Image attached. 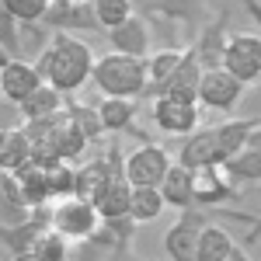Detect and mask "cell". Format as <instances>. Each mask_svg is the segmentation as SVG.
<instances>
[{
	"label": "cell",
	"instance_id": "6da1fadb",
	"mask_svg": "<svg viewBox=\"0 0 261 261\" xmlns=\"http://www.w3.org/2000/svg\"><path fill=\"white\" fill-rule=\"evenodd\" d=\"M32 66H35V73L42 77L45 87H53L60 94H70V91H77V87H84V84L91 81L94 53L77 35H60L56 32L53 39L45 42L42 56Z\"/></svg>",
	"mask_w": 261,
	"mask_h": 261
},
{
	"label": "cell",
	"instance_id": "7a4b0ae2",
	"mask_svg": "<svg viewBox=\"0 0 261 261\" xmlns=\"http://www.w3.org/2000/svg\"><path fill=\"white\" fill-rule=\"evenodd\" d=\"M91 81L105 98H122V101H136L146 91V60H133V56H119L108 53L94 60Z\"/></svg>",
	"mask_w": 261,
	"mask_h": 261
},
{
	"label": "cell",
	"instance_id": "3957f363",
	"mask_svg": "<svg viewBox=\"0 0 261 261\" xmlns=\"http://www.w3.org/2000/svg\"><path fill=\"white\" fill-rule=\"evenodd\" d=\"M98 213L87 199H63L49 209V230H56L63 241H87L98 233Z\"/></svg>",
	"mask_w": 261,
	"mask_h": 261
},
{
	"label": "cell",
	"instance_id": "277c9868",
	"mask_svg": "<svg viewBox=\"0 0 261 261\" xmlns=\"http://www.w3.org/2000/svg\"><path fill=\"white\" fill-rule=\"evenodd\" d=\"M223 70L241 84L261 81V35H251V32L230 35L223 49Z\"/></svg>",
	"mask_w": 261,
	"mask_h": 261
},
{
	"label": "cell",
	"instance_id": "5b68a950",
	"mask_svg": "<svg viewBox=\"0 0 261 261\" xmlns=\"http://www.w3.org/2000/svg\"><path fill=\"white\" fill-rule=\"evenodd\" d=\"M171 157H167V150L157 146V143H146L140 146L136 153H129L125 164H122V174L129 181V188H161L164 174L171 171Z\"/></svg>",
	"mask_w": 261,
	"mask_h": 261
},
{
	"label": "cell",
	"instance_id": "8992f818",
	"mask_svg": "<svg viewBox=\"0 0 261 261\" xmlns=\"http://www.w3.org/2000/svg\"><path fill=\"white\" fill-rule=\"evenodd\" d=\"M153 125L167 133V136H192L199 129V101H188V98H157L153 108Z\"/></svg>",
	"mask_w": 261,
	"mask_h": 261
},
{
	"label": "cell",
	"instance_id": "52a82bcc",
	"mask_svg": "<svg viewBox=\"0 0 261 261\" xmlns=\"http://www.w3.org/2000/svg\"><path fill=\"white\" fill-rule=\"evenodd\" d=\"M42 24L56 28L60 35H73V32H101L98 18H94V4L87 0H49V11Z\"/></svg>",
	"mask_w": 261,
	"mask_h": 261
},
{
	"label": "cell",
	"instance_id": "ba28073f",
	"mask_svg": "<svg viewBox=\"0 0 261 261\" xmlns=\"http://www.w3.org/2000/svg\"><path fill=\"white\" fill-rule=\"evenodd\" d=\"M205 213H199L195 205L185 209L178 216V223L164 233V251L171 261H195V244H199V233L205 226Z\"/></svg>",
	"mask_w": 261,
	"mask_h": 261
},
{
	"label": "cell",
	"instance_id": "9c48e42d",
	"mask_svg": "<svg viewBox=\"0 0 261 261\" xmlns=\"http://www.w3.org/2000/svg\"><path fill=\"white\" fill-rule=\"evenodd\" d=\"M199 105L216 108V112H233L244 98V84L233 81L226 70H205L199 81Z\"/></svg>",
	"mask_w": 261,
	"mask_h": 261
},
{
	"label": "cell",
	"instance_id": "30bf717a",
	"mask_svg": "<svg viewBox=\"0 0 261 261\" xmlns=\"http://www.w3.org/2000/svg\"><path fill=\"white\" fill-rule=\"evenodd\" d=\"M178 164L185 171H192V174L209 171V167H223L226 161H223V150H220V143H216V129H199V133H192L188 140L181 143Z\"/></svg>",
	"mask_w": 261,
	"mask_h": 261
},
{
	"label": "cell",
	"instance_id": "8fae6325",
	"mask_svg": "<svg viewBox=\"0 0 261 261\" xmlns=\"http://www.w3.org/2000/svg\"><path fill=\"white\" fill-rule=\"evenodd\" d=\"M42 87V77L35 73V66L28 60H11L4 70H0V98L7 105H24L35 91Z\"/></svg>",
	"mask_w": 261,
	"mask_h": 261
},
{
	"label": "cell",
	"instance_id": "7c38bea8",
	"mask_svg": "<svg viewBox=\"0 0 261 261\" xmlns=\"http://www.w3.org/2000/svg\"><path fill=\"white\" fill-rule=\"evenodd\" d=\"M241 192L244 188H237V181L230 178L223 167H209V171L195 174V205L216 209V205H226V202L241 199Z\"/></svg>",
	"mask_w": 261,
	"mask_h": 261
},
{
	"label": "cell",
	"instance_id": "4fadbf2b",
	"mask_svg": "<svg viewBox=\"0 0 261 261\" xmlns=\"http://www.w3.org/2000/svg\"><path fill=\"white\" fill-rule=\"evenodd\" d=\"M226 18H230V7H223V18H213L202 35L195 39V60H199L202 70H223V49H226Z\"/></svg>",
	"mask_w": 261,
	"mask_h": 261
},
{
	"label": "cell",
	"instance_id": "5bb4252c",
	"mask_svg": "<svg viewBox=\"0 0 261 261\" xmlns=\"http://www.w3.org/2000/svg\"><path fill=\"white\" fill-rule=\"evenodd\" d=\"M129 181H125V174H119V178L105 181L98 192H94V199H91V205H94V213H98L101 223H115V220H125L129 216Z\"/></svg>",
	"mask_w": 261,
	"mask_h": 261
},
{
	"label": "cell",
	"instance_id": "9a60e30c",
	"mask_svg": "<svg viewBox=\"0 0 261 261\" xmlns=\"http://www.w3.org/2000/svg\"><path fill=\"white\" fill-rule=\"evenodd\" d=\"M108 42H112V49L119 56H133V60H146L150 56V28H146V21L140 14H133L125 24L108 32Z\"/></svg>",
	"mask_w": 261,
	"mask_h": 261
},
{
	"label": "cell",
	"instance_id": "2e32d148",
	"mask_svg": "<svg viewBox=\"0 0 261 261\" xmlns=\"http://www.w3.org/2000/svg\"><path fill=\"white\" fill-rule=\"evenodd\" d=\"M202 73H205V70L199 66L195 53L188 49V53L181 56L178 70L171 73V81H167V84L161 87V91H157V98H167V94H171V98H188V101H199L195 94H199V81H202ZM157 98H153V101H157Z\"/></svg>",
	"mask_w": 261,
	"mask_h": 261
},
{
	"label": "cell",
	"instance_id": "e0dca14e",
	"mask_svg": "<svg viewBox=\"0 0 261 261\" xmlns=\"http://www.w3.org/2000/svg\"><path fill=\"white\" fill-rule=\"evenodd\" d=\"M32 161V143L21 125H0V174H18Z\"/></svg>",
	"mask_w": 261,
	"mask_h": 261
},
{
	"label": "cell",
	"instance_id": "ac0fdd59",
	"mask_svg": "<svg viewBox=\"0 0 261 261\" xmlns=\"http://www.w3.org/2000/svg\"><path fill=\"white\" fill-rule=\"evenodd\" d=\"M157 192H161L164 205H178L181 213H185V209L195 205V174L185 171L181 164H171V171L164 174V181H161Z\"/></svg>",
	"mask_w": 261,
	"mask_h": 261
},
{
	"label": "cell",
	"instance_id": "d6986e66",
	"mask_svg": "<svg viewBox=\"0 0 261 261\" xmlns=\"http://www.w3.org/2000/svg\"><path fill=\"white\" fill-rule=\"evenodd\" d=\"M181 56H185L181 49H161V53L146 56V91H143V98H146V101H153V98H157V91L171 81V73L178 70Z\"/></svg>",
	"mask_w": 261,
	"mask_h": 261
},
{
	"label": "cell",
	"instance_id": "ffe728a7",
	"mask_svg": "<svg viewBox=\"0 0 261 261\" xmlns=\"http://www.w3.org/2000/svg\"><path fill=\"white\" fill-rule=\"evenodd\" d=\"M261 125V119H233V122H223V125H213L216 129V143L223 150V161L237 157L244 146H247V136Z\"/></svg>",
	"mask_w": 261,
	"mask_h": 261
},
{
	"label": "cell",
	"instance_id": "44dd1931",
	"mask_svg": "<svg viewBox=\"0 0 261 261\" xmlns=\"http://www.w3.org/2000/svg\"><path fill=\"white\" fill-rule=\"evenodd\" d=\"M233 247H237V244H233V237H230L223 226L205 223L202 233H199V244H195V261H226Z\"/></svg>",
	"mask_w": 261,
	"mask_h": 261
},
{
	"label": "cell",
	"instance_id": "7402d4cb",
	"mask_svg": "<svg viewBox=\"0 0 261 261\" xmlns=\"http://www.w3.org/2000/svg\"><path fill=\"white\" fill-rule=\"evenodd\" d=\"M98 119L105 125V133H129L136 125V101H122V98H105L94 105Z\"/></svg>",
	"mask_w": 261,
	"mask_h": 261
},
{
	"label": "cell",
	"instance_id": "603a6c76",
	"mask_svg": "<svg viewBox=\"0 0 261 261\" xmlns=\"http://www.w3.org/2000/svg\"><path fill=\"white\" fill-rule=\"evenodd\" d=\"M18 115H21L24 122L56 119V115H63V94L42 84V87H39V91H35L28 101H24V105H18Z\"/></svg>",
	"mask_w": 261,
	"mask_h": 261
},
{
	"label": "cell",
	"instance_id": "cb8c5ba5",
	"mask_svg": "<svg viewBox=\"0 0 261 261\" xmlns=\"http://www.w3.org/2000/svg\"><path fill=\"white\" fill-rule=\"evenodd\" d=\"M63 119H66V125H73V129H77L87 143H94V140H101V136H105V125H101L98 108H94V105L70 101V105H63Z\"/></svg>",
	"mask_w": 261,
	"mask_h": 261
},
{
	"label": "cell",
	"instance_id": "d4e9b609",
	"mask_svg": "<svg viewBox=\"0 0 261 261\" xmlns=\"http://www.w3.org/2000/svg\"><path fill=\"white\" fill-rule=\"evenodd\" d=\"M164 213V199L157 188H133L129 192V220L136 223H153Z\"/></svg>",
	"mask_w": 261,
	"mask_h": 261
},
{
	"label": "cell",
	"instance_id": "484cf974",
	"mask_svg": "<svg viewBox=\"0 0 261 261\" xmlns=\"http://www.w3.org/2000/svg\"><path fill=\"white\" fill-rule=\"evenodd\" d=\"M136 14V7L129 0H94V18H98V28L101 32H115L119 24Z\"/></svg>",
	"mask_w": 261,
	"mask_h": 261
},
{
	"label": "cell",
	"instance_id": "4316f807",
	"mask_svg": "<svg viewBox=\"0 0 261 261\" xmlns=\"http://www.w3.org/2000/svg\"><path fill=\"white\" fill-rule=\"evenodd\" d=\"M223 171L237 181V185H241V181H261V153L241 150L237 157H230V161L223 164Z\"/></svg>",
	"mask_w": 261,
	"mask_h": 261
},
{
	"label": "cell",
	"instance_id": "83f0119b",
	"mask_svg": "<svg viewBox=\"0 0 261 261\" xmlns=\"http://www.w3.org/2000/svg\"><path fill=\"white\" fill-rule=\"evenodd\" d=\"M32 258H39V261H70V241H63L56 230H42L35 247H32Z\"/></svg>",
	"mask_w": 261,
	"mask_h": 261
},
{
	"label": "cell",
	"instance_id": "f1b7e54d",
	"mask_svg": "<svg viewBox=\"0 0 261 261\" xmlns=\"http://www.w3.org/2000/svg\"><path fill=\"white\" fill-rule=\"evenodd\" d=\"M4 7L21 28H28V24H42L45 11H49V0H4Z\"/></svg>",
	"mask_w": 261,
	"mask_h": 261
},
{
	"label": "cell",
	"instance_id": "f546056e",
	"mask_svg": "<svg viewBox=\"0 0 261 261\" xmlns=\"http://www.w3.org/2000/svg\"><path fill=\"white\" fill-rule=\"evenodd\" d=\"M0 49L11 56V60H21V24L11 14H7V7H4V0H0Z\"/></svg>",
	"mask_w": 261,
	"mask_h": 261
},
{
	"label": "cell",
	"instance_id": "4dcf8cb0",
	"mask_svg": "<svg viewBox=\"0 0 261 261\" xmlns=\"http://www.w3.org/2000/svg\"><path fill=\"white\" fill-rule=\"evenodd\" d=\"M0 199H4V205H7L11 213H28L24 192H21V185H18L14 174H4V178H0Z\"/></svg>",
	"mask_w": 261,
	"mask_h": 261
},
{
	"label": "cell",
	"instance_id": "1f68e13d",
	"mask_svg": "<svg viewBox=\"0 0 261 261\" xmlns=\"http://www.w3.org/2000/svg\"><path fill=\"white\" fill-rule=\"evenodd\" d=\"M244 150H254V153H261V125L251 133V136H247V146H244Z\"/></svg>",
	"mask_w": 261,
	"mask_h": 261
},
{
	"label": "cell",
	"instance_id": "d6a6232c",
	"mask_svg": "<svg viewBox=\"0 0 261 261\" xmlns=\"http://www.w3.org/2000/svg\"><path fill=\"white\" fill-rule=\"evenodd\" d=\"M244 7H247V14L261 24V0H251V4H244Z\"/></svg>",
	"mask_w": 261,
	"mask_h": 261
},
{
	"label": "cell",
	"instance_id": "836d02e7",
	"mask_svg": "<svg viewBox=\"0 0 261 261\" xmlns=\"http://www.w3.org/2000/svg\"><path fill=\"white\" fill-rule=\"evenodd\" d=\"M226 261H251V254H247V251H244L241 244H237V247L230 251V258H226Z\"/></svg>",
	"mask_w": 261,
	"mask_h": 261
},
{
	"label": "cell",
	"instance_id": "e575fe53",
	"mask_svg": "<svg viewBox=\"0 0 261 261\" xmlns=\"http://www.w3.org/2000/svg\"><path fill=\"white\" fill-rule=\"evenodd\" d=\"M258 233H261V223L254 226V233H247V244H254V237H258Z\"/></svg>",
	"mask_w": 261,
	"mask_h": 261
},
{
	"label": "cell",
	"instance_id": "d590c367",
	"mask_svg": "<svg viewBox=\"0 0 261 261\" xmlns=\"http://www.w3.org/2000/svg\"><path fill=\"white\" fill-rule=\"evenodd\" d=\"M14 261H39V258H32V254H21V258H14Z\"/></svg>",
	"mask_w": 261,
	"mask_h": 261
}]
</instances>
